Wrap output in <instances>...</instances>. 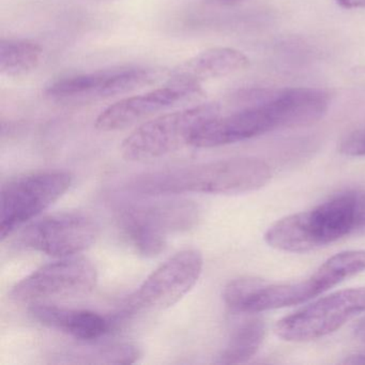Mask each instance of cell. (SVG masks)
<instances>
[{
	"label": "cell",
	"instance_id": "6da1fadb",
	"mask_svg": "<svg viewBox=\"0 0 365 365\" xmlns=\"http://www.w3.org/2000/svg\"><path fill=\"white\" fill-rule=\"evenodd\" d=\"M271 168L257 158L241 157L145 173L128 190L145 196L185 193L232 194L257 191L268 185Z\"/></svg>",
	"mask_w": 365,
	"mask_h": 365
},
{
	"label": "cell",
	"instance_id": "7a4b0ae2",
	"mask_svg": "<svg viewBox=\"0 0 365 365\" xmlns=\"http://www.w3.org/2000/svg\"><path fill=\"white\" fill-rule=\"evenodd\" d=\"M354 235L351 192L329 198L311 210L275 222L264 234L269 247L288 253H307Z\"/></svg>",
	"mask_w": 365,
	"mask_h": 365
},
{
	"label": "cell",
	"instance_id": "3957f363",
	"mask_svg": "<svg viewBox=\"0 0 365 365\" xmlns=\"http://www.w3.org/2000/svg\"><path fill=\"white\" fill-rule=\"evenodd\" d=\"M198 217L200 211L194 202L168 200L125 207L117 221L138 254L155 257L165 249L168 235L191 230Z\"/></svg>",
	"mask_w": 365,
	"mask_h": 365
},
{
	"label": "cell",
	"instance_id": "277c9868",
	"mask_svg": "<svg viewBox=\"0 0 365 365\" xmlns=\"http://www.w3.org/2000/svg\"><path fill=\"white\" fill-rule=\"evenodd\" d=\"M220 112L219 104L202 103L155 117L125 138L121 155L127 161L145 162L175 153L189 146L196 130Z\"/></svg>",
	"mask_w": 365,
	"mask_h": 365
},
{
	"label": "cell",
	"instance_id": "5b68a950",
	"mask_svg": "<svg viewBox=\"0 0 365 365\" xmlns=\"http://www.w3.org/2000/svg\"><path fill=\"white\" fill-rule=\"evenodd\" d=\"M71 183L72 175L65 170H38L8 181L0 194L1 240L50 208Z\"/></svg>",
	"mask_w": 365,
	"mask_h": 365
},
{
	"label": "cell",
	"instance_id": "8992f818",
	"mask_svg": "<svg viewBox=\"0 0 365 365\" xmlns=\"http://www.w3.org/2000/svg\"><path fill=\"white\" fill-rule=\"evenodd\" d=\"M97 268L83 256L61 258L21 279L10 292L12 300L36 304L61 299L80 298L95 289Z\"/></svg>",
	"mask_w": 365,
	"mask_h": 365
},
{
	"label": "cell",
	"instance_id": "52a82bcc",
	"mask_svg": "<svg viewBox=\"0 0 365 365\" xmlns=\"http://www.w3.org/2000/svg\"><path fill=\"white\" fill-rule=\"evenodd\" d=\"M365 312V288L339 290L282 318L277 336L287 341H309L326 336Z\"/></svg>",
	"mask_w": 365,
	"mask_h": 365
},
{
	"label": "cell",
	"instance_id": "ba28073f",
	"mask_svg": "<svg viewBox=\"0 0 365 365\" xmlns=\"http://www.w3.org/2000/svg\"><path fill=\"white\" fill-rule=\"evenodd\" d=\"M99 236V226L82 212H61L29 222L21 230L18 243L25 249L53 257L76 256L91 247Z\"/></svg>",
	"mask_w": 365,
	"mask_h": 365
},
{
	"label": "cell",
	"instance_id": "9c48e42d",
	"mask_svg": "<svg viewBox=\"0 0 365 365\" xmlns=\"http://www.w3.org/2000/svg\"><path fill=\"white\" fill-rule=\"evenodd\" d=\"M198 250H183L153 271L128 301V311H162L180 301L202 274Z\"/></svg>",
	"mask_w": 365,
	"mask_h": 365
},
{
	"label": "cell",
	"instance_id": "30bf717a",
	"mask_svg": "<svg viewBox=\"0 0 365 365\" xmlns=\"http://www.w3.org/2000/svg\"><path fill=\"white\" fill-rule=\"evenodd\" d=\"M162 78L161 70L121 67L68 76L46 87V97L56 100L102 99L131 93Z\"/></svg>",
	"mask_w": 365,
	"mask_h": 365
},
{
	"label": "cell",
	"instance_id": "8fae6325",
	"mask_svg": "<svg viewBox=\"0 0 365 365\" xmlns=\"http://www.w3.org/2000/svg\"><path fill=\"white\" fill-rule=\"evenodd\" d=\"M202 85L172 82L142 95L125 98L112 104L98 116L96 128L102 132L118 131L175 104L195 98Z\"/></svg>",
	"mask_w": 365,
	"mask_h": 365
},
{
	"label": "cell",
	"instance_id": "7c38bea8",
	"mask_svg": "<svg viewBox=\"0 0 365 365\" xmlns=\"http://www.w3.org/2000/svg\"><path fill=\"white\" fill-rule=\"evenodd\" d=\"M277 130L266 104L257 101L249 108L227 116L213 117L206 121L190 140L196 148H215L251 140Z\"/></svg>",
	"mask_w": 365,
	"mask_h": 365
},
{
	"label": "cell",
	"instance_id": "4fadbf2b",
	"mask_svg": "<svg viewBox=\"0 0 365 365\" xmlns=\"http://www.w3.org/2000/svg\"><path fill=\"white\" fill-rule=\"evenodd\" d=\"M264 101L277 129L313 125L324 118L330 106L328 93L307 87L264 91Z\"/></svg>",
	"mask_w": 365,
	"mask_h": 365
},
{
	"label": "cell",
	"instance_id": "5bb4252c",
	"mask_svg": "<svg viewBox=\"0 0 365 365\" xmlns=\"http://www.w3.org/2000/svg\"><path fill=\"white\" fill-rule=\"evenodd\" d=\"M31 315L48 328L61 331L81 341H95L118 326V317L106 318L87 309H72L48 303L31 305Z\"/></svg>",
	"mask_w": 365,
	"mask_h": 365
},
{
	"label": "cell",
	"instance_id": "9a60e30c",
	"mask_svg": "<svg viewBox=\"0 0 365 365\" xmlns=\"http://www.w3.org/2000/svg\"><path fill=\"white\" fill-rule=\"evenodd\" d=\"M250 61L242 52L230 48H212L200 52L177 66L168 81L202 85L213 78H224L245 69Z\"/></svg>",
	"mask_w": 365,
	"mask_h": 365
},
{
	"label": "cell",
	"instance_id": "2e32d148",
	"mask_svg": "<svg viewBox=\"0 0 365 365\" xmlns=\"http://www.w3.org/2000/svg\"><path fill=\"white\" fill-rule=\"evenodd\" d=\"M363 271H365V250H352L335 254L307 279L315 298Z\"/></svg>",
	"mask_w": 365,
	"mask_h": 365
},
{
	"label": "cell",
	"instance_id": "e0dca14e",
	"mask_svg": "<svg viewBox=\"0 0 365 365\" xmlns=\"http://www.w3.org/2000/svg\"><path fill=\"white\" fill-rule=\"evenodd\" d=\"M266 336V324L262 318L243 322L232 332L225 349L220 354L221 364H240L253 358Z\"/></svg>",
	"mask_w": 365,
	"mask_h": 365
},
{
	"label": "cell",
	"instance_id": "ac0fdd59",
	"mask_svg": "<svg viewBox=\"0 0 365 365\" xmlns=\"http://www.w3.org/2000/svg\"><path fill=\"white\" fill-rule=\"evenodd\" d=\"M43 50L26 39H3L0 42V72L8 78L26 76L39 67Z\"/></svg>",
	"mask_w": 365,
	"mask_h": 365
},
{
	"label": "cell",
	"instance_id": "d6986e66",
	"mask_svg": "<svg viewBox=\"0 0 365 365\" xmlns=\"http://www.w3.org/2000/svg\"><path fill=\"white\" fill-rule=\"evenodd\" d=\"M266 282V279L253 277L232 279L224 288V303L232 313L245 314L247 305Z\"/></svg>",
	"mask_w": 365,
	"mask_h": 365
},
{
	"label": "cell",
	"instance_id": "ffe728a7",
	"mask_svg": "<svg viewBox=\"0 0 365 365\" xmlns=\"http://www.w3.org/2000/svg\"><path fill=\"white\" fill-rule=\"evenodd\" d=\"M339 153L348 157H365V129L358 130L341 140Z\"/></svg>",
	"mask_w": 365,
	"mask_h": 365
},
{
	"label": "cell",
	"instance_id": "44dd1931",
	"mask_svg": "<svg viewBox=\"0 0 365 365\" xmlns=\"http://www.w3.org/2000/svg\"><path fill=\"white\" fill-rule=\"evenodd\" d=\"M354 200V235H365V190L351 191Z\"/></svg>",
	"mask_w": 365,
	"mask_h": 365
},
{
	"label": "cell",
	"instance_id": "7402d4cb",
	"mask_svg": "<svg viewBox=\"0 0 365 365\" xmlns=\"http://www.w3.org/2000/svg\"><path fill=\"white\" fill-rule=\"evenodd\" d=\"M339 7L345 9H363L365 8V0H335Z\"/></svg>",
	"mask_w": 365,
	"mask_h": 365
},
{
	"label": "cell",
	"instance_id": "603a6c76",
	"mask_svg": "<svg viewBox=\"0 0 365 365\" xmlns=\"http://www.w3.org/2000/svg\"><path fill=\"white\" fill-rule=\"evenodd\" d=\"M354 331L356 339H358L359 341H362V343H365V317H363L362 319H360L356 322V326H354Z\"/></svg>",
	"mask_w": 365,
	"mask_h": 365
},
{
	"label": "cell",
	"instance_id": "cb8c5ba5",
	"mask_svg": "<svg viewBox=\"0 0 365 365\" xmlns=\"http://www.w3.org/2000/svg\"><path fill=\"white\" fill-rule=\"evenodd\" d=\"M345 363L354 365H365V354H354V356H350L349 358L346 359Z\"/></svg>",
	"mask_w": 365,
	"mask_h": 365
},
{
	"label": "cell",
	"instance_id": "d4e9b609",
	"mask_svg": "<svg viewBox=\"0 0 365 365\" xmlns=\"http://www.w3.org/2000/svg\"><path fill=\"white\" fill-rule=\"evenodd\" d=\"M226 1H232V0H226Z\"/></svg>",
	"mask_w": 365,
	"mask_h": 365
}]
</instances>
